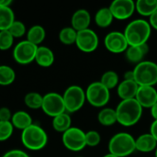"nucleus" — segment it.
<instances>
[{"instance_id":"c756f323","label":"nucleus","mask_w":157,"mask_h":157,"mask_svg":"<svg viewBox=\"0 0 157 157\" xmlns=\"http://www.w3.org/2000/svg\"><path fill=\"white\" fill-rule=\"evenodd\" d=\"M43 101V96L38 92H29L24 97L25 105L31 109H41Z\"/></svg>"},{"instance_id":"412c9836","label":"nucleus","mask_w":157,"mask_h":157,"mask_svg":"<svg viewBox=\"0 0 157 157\" xmlns=\"http://www.w3.org/2000/svg\"><path fill=\"white\" fill-rule=\"evenodd\" d=\"M94 19H95V23L98 27L105 29V28L109 27L112 24L114 17H113V15H112L109 7L108 6V7L99 8L96 12Z\"/></svg>"},{"instance_id":"ddd939ff","label":"nucleus","mask_w":157,"mask_h":157,"mask_svg":"<svg viewBox=\"0 0 157 157\" xmlns=\"http://www.w3.org/2000/svg\"><path fill=\"white\" fill-rule=\"evenodd\" d=\"M109 7L114 18L126 20L134 14L135 2L133 0H114Z\"/></svg>"},{"instance_id":"7c9ffc66","label":"nucleus","mask_w":157,"mask_h":157,"mask_svg":"<svg viewBox=\"0 0 157 157\" xmlns=\"http://www.w3.org/2000/svg\"><path fill=\"white\" fill-rule=\"evenodd\" d=\"M8 32L13 36V38H20L27 34V29L22 21L15 20L14 23L8 29Z\"/></svg>"},{"instance_id":"58836bf2","label":"nucleus","mask_w":157,"mask_h":157,"mask_svg":"<svg viewBox=\"0 0 157 157\" xmlns=\"http://www.w3.org/2000/svg\"><path fill=\"white\" fill-rule=\"evenodd\" d=\"M123 79L125 80H134V75H133V71H127L124 74V77Z\"/></svg>"},{"instance_id":"a211bd4d","label":"nucleus","mask_w":157,"mask_h":157,"mask_svg":"<svg viewBox=\"0 0 157 157\" xmlns=\"http://www.w3.org/2000/svg\"><path fill=\"white\" fill-rule=\"evenodd\" d=\"M157 142L153 135L148 133H143L135 139L136 151L141 153H150L156 149Z\"/></svg>"},{"instance_id":"c85d7f7f","label":"nucleus","mask_w":157,"mask_h":157,"mask_svg":"<svg viewBox=\"0 0 157 157\" xmlns=\"http://www.w3.org/2000/svg\"><path fill=\"white\" fill-rule=\"evenodd\" d=\"M77 31L71 26L63 28L59 32V40L64 45H73L76 41Z\"/></svg>"},{"instance_id":"79ce46f5","label":"nucleus","mask_w":157,"mask_h":157,"mask_svg":"<svg viewBox=\"0 0 157 157\" xmlns=\"http://www.w3.org/2000/svg\"><path fill=\"white\" fill-rule=\"evenodd\" d=\"M103 157H117V156H115V155H111V154H107V155H105Z\"/></svg>"},{"instance_id":"f03ea898","label":"nucleus","mask_w":157,"mask_h":157,"mask_svg":"<svg viewBox=\"0 0 157 157\" xmlns=\"http://www.w3.org/2000/svg\"><path fill=\"white\" fill-rule=\"evenodd\" d=\"M143 109L135 98L121 100L115 109L118 123L124 127L136 125L143 116Z\"/></svg>"},{"instance_id":"ea45409f","label":"nucleus","mask_w":157,"mask_h":157,"mask_svg":"<svg viewBox=\"0 0 157 157\" xmlns=\"http://www.w3.org/2000/svg\"><path fill=\"white\" fill-rule=\"evenodd\" d=\"M150 111H151V115H152L154 121L157 120V102L150 109Z\"/></svg>"},{"instance_id":"dca6fc26","label":"nucleus","mask_w":157,"mask_h":157,"mask_svg":"<svg viewBox=\"0 0 157 157\" xmlns=\"http://www.w3.org/2000/svg\"><path fill=\"white\" fill-rule=\"evenodd\" d=\"M91 23V15L86 9L76 10L71 18V27L76 31L89 29Z\"/></svg>"},{"instance_id":"4be33fe9","label":"nucleus","mask_w":157,"mask_h":157,"mask_svg":"<svg viewBox=\"0 0 157 157\" xmlns=\"http://www.w3.org/2000/svg\"><path fill=\"white\" fill-rule=\"evenodd\" d=\"M157 10V0H137L135 11L143 17H150Z\"/></svg>"},{"instance_id":"bb28decb","label":"nucleus","mask_w":157,"mask_h":157,"mask_svg":"<svg viewBox=\"0 0 157 157\" xmlns=\"http://www.w3.org/2000/svg\"><path fill=\"white\" fill-rule=\"evenodd\" d=\"M99 82L103 86H105L108 89L111 90L113 88H117V86H119L121 81H120L119 75L115 71L109 70V71H106L101 75Z\"/></svg>"},{"instance_id":"4c0bfd02","label":"nucleus","mask_w":157,"mask_h":157,"mask_svg":"<svg viewBox=\"0 0 157 157\" xmlns=\"http://www.w3.org/2000/svg\"><path fill=\"white\" fill-rule=\"evenodd\" d=\"M150 133L153 135V137L156 140L157 142V120L154 121L150 126Z\"/></svg>"},{"instance_id":"f3484780","label":"nucleus","mask_w":157,"mask_h":157,"mask_svg":"<svg viewBox=\"0 0 157 157\" xmlns=\"http://www.w3.org/2000/svg\"><path fill=\"white\" fill-rule=\"evenodd\" d=\"M148 52H149L148 44H144L139 46H129L124 53L128 62L137 65L144 61V58L146 57Z\"/></svg>"},{"instance_id":"1a4fd4ad","label":"nucleus","mask_w":157,"mask_h":157,"mask_svg":"<svg viewBox=\"0 0 157 157\" xmlns=\"http://www.w3.org/2000/svg\"><path fill=\"white\" fill-rule=\"evenodd\" d=\"M41 109L46 115L52 118L66 112L63 95L56 92H50L45 94L43 96Z\"/></svg>"},{"instance_id":"b1692460","label":"nucleus","mask_w":157,"mask_h":157,"mask_svg":"<svg viewBox=\"0 0 157 157\" xmlns=\"http://www.w3.org/2000/svg\"><path fill=\"white\" fill-rule=\"evenodd\" d=\"M98 121L102 126L105 127H109L117 123L118 121H117V114L115 109L107 108V107L101 109L98 114Z\"/></svg>"},{"instance_id":"f257e3e1","label":"nucleus","mask_w":157,"mask_h":157,"mask_svg":"<svg viewBox=\"0 0 157 157\" xmlns=\"http://www.w3.org/2000/svg\"><path fill=\"white\" fill-rule=\"evenodd\" d=\"M123 34L129 46L144 45L147 44L151 37L152 28L149 21L144 18H137L127 24Z\"/></svg>"},{"instance_id":"f704fd0d","label":"nucleus","mask_w":157,"mask_h":157,"mask_svg":"<svg viewBox=\"0 0 157 157\" xmlns=\"http://www.w3.org/2000/svg\"><path fill=\"white\" fill-rule=\"evenodd\" d=\"M13 113L6 107L0 108V121H10Z\"/></svg>"},{"instance_id":"5701e85b","label":"nucleus","mask_w":157,"mask_h":157,"mask_svg":"<svg viewBox=\"0 0 157 157\" xmlns=\"http://www.w3.org/2000/svg\"><path fill=\"white\" fill-rule=\"evenodd\" d=\"M52 128L57 132H65L72 127V118L69 113L64 112L52 118Z\"/></svg>"},{"instance_id":"9b49d317","label":"nucleus","mask_w":157,"mask_h":157,"mask_svg":"<svg viewBox=\"0 0 157 157\" xmlns=\"http://www.w3.org/2000/svg\"><path fill=\"white\" fill-rule=\"evenodd\" d=\"M98 36L96 31H94L90 28L81 31H77L75 45L81 52L86 53L93 52L98 49Z\"/></svg>"},{"instance_id":"aec40b11","label":"nucleus","mask_w":157,"mask_h":157,"mask_svg":"<svg viewBox=\"0 0 157 157\" xmlns=\"http://www.w3.org/2000/svg\"><path fill=\"white\" fill-rule=\"evenodd\" d=\"M10 122L12 123L14 128L20 131H24L33 124L31 116L24 110H17L14 112Z\"/></svg>"},{"instance_id":"cd10ccee","label":"nucleus","mask_w":157,"mask_h":157,"mask_svg":"<svg viewBox=\"0 0 157 157\" xmlns=\"http://www.w3.org/2000/svg\"><path fill=\"white\" fill-rule=\"evenodd\" d=\"M15 79L16 72L11 66L0 65V86H9L14 83Z\"/></svg>"},{"instance_id":"423d86ee","label":"nucleus","mask_w":157,"mask_h":157,"mask_svg":"<svg viewBox=\"0 0 157 157\" xmlns=\"http://www.w3.org/2000/svg\"><path fill=\"white\" fill-rule=\"evenodd\" d=\"M85 92L86 101L95 108H105L110 99V90L99 81H95L89 84Z\"/></svg>"},{"instance_id":"4468645a","label":"nucleus","mask_w":157,"mask_h":157,"mask_svg":"<svg viewBox=\"0 0 157 157\" xmlns=\"http://www.w3.org/2000/svg\"><path fill=\"white\" fill-rule=\"evenodd\" d=\"M135 99L143 109H151L157 102V90L155 86H139Z\"/></svg>"},{"instance_id":"0eeeda50","label":"nucleus","mask_w":157,"mask_h":157,"mask_svg":"<svg viewBox=\"0 0 157 157\" xmlns=\"http://www.w3.org/2000/svg\"><path fill=\"white\" fill-rule=\"evenodd\" d=\"M63 98L66 112L69 114L80 110L86 101L85 90L76 85L68 86L63 94Z\"/></svg>"},{"instance_id":"393cba45","label":"nucleus","mask_w":157,"mask_h":157,"mask_svg":"<svg viewBox=\"0 0 157 157\" xmlns=\"http://www.w3.org/2000/svg\"><path fill=\"white\" fill-rule=\"evenodd\" d=\"M26 36H27V40H29V42H31L37 46H39L45 40L46 31L42 26L34 25L29 29Z\"/></svg>"},{"instance_id":"c9c22d12","label":"nucleus","mask_w":157,"mask_h":157,"mask_svg":"<svg viewBox=\"0 0 157 157\" xmlns=\"http://www.w3.org/2000/svg\"><path fill=\"white\" fill-rule=\"evenodd\" d=\"M2 157H29V155L19 149H13L10 151H7L6 153H5Z\"/></svg>"},{"instance_id":"37998d69","label":"nucleus","mask_w":157,"mask_h":157,"mask_svg":"<svg viewBox=\"0 0 157 157\" xmlns=\"http://www.w3.org/2000/svg\"><path fill=\"white\" fill-rule=\"evenodd\" d=\"M155 157H157V147L156 149L155 150Z\"/></svg>"},{"instance_id":"a19ab883","label":"nucleus","mask_w":157,"mask_h":157,"mask_svg":"<svg viewBox=\"0 0 157 157\" xmlns=\"http://www.w3.org/2000/svg\"><path fill=\"white\" fill-rule=\"evenodd\" d=\"M12 5L11 0H0V7H7Z\"/></svg>"},{"instance_id":"39448f33","label":"nucleus","mask_w":157,"mask_h":157,"mask_svg":"<svg viewBox=\"0 0 157 157\" xmlns=\"http://www.w3.org/2000/svg\"><path fill=\"white\" fill-rule=\"evenodd\" d=\"M133 71L134 81L140 86H155L157 85V63L144 60L135 65Z\"/></svg>"},{"instance_id":"c03bdc74","label":"nucleus","mask_w":157,"mask_h":157,"mask_svg":"<svg viewBox=\"0 0 157 157\" xmlns=\"http://www.w3.org/2000/svg\"><path fill=\"white\" fill-rule=\"evenodd\" d=\"M76 157H83V156H76Z\"/></svg>"},{"instance_id":"9d476101","label":"nucleus","mask_w":157,"mask_h":157,"mask_svg":"<svg viewBox=\"0 0 157 157\" xmlns=\"http://www.w3.org/2000/svg\"><path fill=\"white\" fill-rule=\"evenodd\" d=\"M38 46L25 40L19 41L13 50V58L19 64H29L35 61Z\"/></svg>"},{"instance_id":"2f4dec72","label":"nucleus","mask_w":157,"mask_h":157,"mask_svg":"<svg viewBox=\"0 0 157 157\" xmlns=\"http://www.w3.org/2000/svg\"><path fill=\"white\" fill-rule=\"evenodd\" d=\"M14 127L10 121H0V142L7 141L13 134Z\"/></svg>"},{"instance_id":"473e14b6","label":"nucleus","mask_w":157,"mask_h":157,"mask_svg":"<svg viewBox=\"0 0 157 157\" xmlns=\"http://www.w3.org/2000/svg\"><path fill=\"white\" fill-rule=\"evenodd\" d=\"M14 43L13 36L8 32V30L0 31V50L6 51L9 50Z\"/></svg>"},{"instance_id":"2eb2a0df","label":"nucleus","mask_w":157,"mask_h":157,"mask_svg":"<svg viewBox=\"0 0 157 157\" xmlns=\"http://www.w3.org/2000/svg\"><path fill=\"white\" fill-rule=\"evenodd\" d=\"M139 85L134 80H125L120 82L117 86V94L121 100L133 99L139 89Z\"/></svg>"},{"instance_id":"f8f14e48","label":"nucleus","mask_w":157,"mask_h":157,"mask_svg":"<svg viewBox=\"0 0 157 157\" xmlns=\"http://www.w3.org/2000/svg\"><path fill=\"white\" fill-rule=\"evenodd\" d=\"M104 45L109 52L114 54L125 52L129 47L123 32L116 30L110 31L105 36Z\"/></svg>"},{"instance_id":"a878e982","label":"nucleus","mask_w":157,"mask_h":157,"mask_svg":"<svg viewBox=\"0 0 157 157\" xmlns=\"http://www.w3.org/2000/svg\"><path fill=\"white\" fill-rule=\"evenodd\" d=\"M15 20V13L10 6L0 7V31L8 30Z\"/></svg>"},{"instance_id":"72a5a7b5","label":"nucleus","mask_w":157,"mask_h":157,"mask_svg":"<svg viewBox=\"0 0 157 157\" xmlns=\"http://www.w3.org/2000/svg\"><path fill=\"white\" fill-rule=\"evenodd\" d=\"M101 142V135L98 132L95 130H91L86 132V146L96 147Z\"/></svg>"},{"instance_id":"6e6552de","label":"nucleus","mask_w":157,"mask_h":157,"mask_svg":"<svg viewBox=\"0 0 157 157\" xmlns=\"http://www.w3.org/2000/svg\"><path fill=\"white\" fill-rule=\"evenodd\" d=\"M63 146L72 152H80L86 148V132L77 127H71L62 135Z\"/></svg>"},{"instance_id":"e433bc0d","label":"nucleus","mask_w":157,"mask_h":157,"mask_svg":"<svg viewBox=\"0 0 157 157\" xmlns=\"http://www.w3.org/2000/svg\"><path fill=\"white\" fill-rule=\"evenodd\" d=\"M149 24L152 28V29L157 30V10L149 17Z\"/></svg>"},{"instance_id":"7ed1b4c3","label":"nucleus","mask_w":157,"mask_h":157,"mask_svg":"<svg viewBox=\"0 0 157 157\" xmlns=\"http://www.w3.org/2000/svg\"><path fill=\"white\" fill-rule=\"evenodd\" d=\"M108 147L109 154L117 157H127L136 151L135 138L128 132H118L110 138Z\"/></svg>"},{"instance_id":"6ab92c4d","label":"nucleus","mask_w":157,"mask_h":157,"mask_svg":"<svg viewBox=\"0 0 157 157\" xmlns=\"http://www.w3.org/2000/svg\"><path fill=\"white\" fill-rule=\"evenodd\" d=\"M54 59V53L49 47L38 46L35 56V62L38 65L43 68H48L53 64Z\"/></svg>"},{"instance_id":"20e7f679","label":"nucleus","mask_w":157,"mask_h":157,"mask_svg":"<svg viewBox=\"0 0 157 157\" xmlns=\"http://www.w3.org/2000/svg\"><path fill=\"white\" fill-rule=\"evenodd\" d=\"M21 142L24 147L30 151L42 150L48 144V135L40 125L32 124L21 132Z\"/></svg>"}]
</instances>
